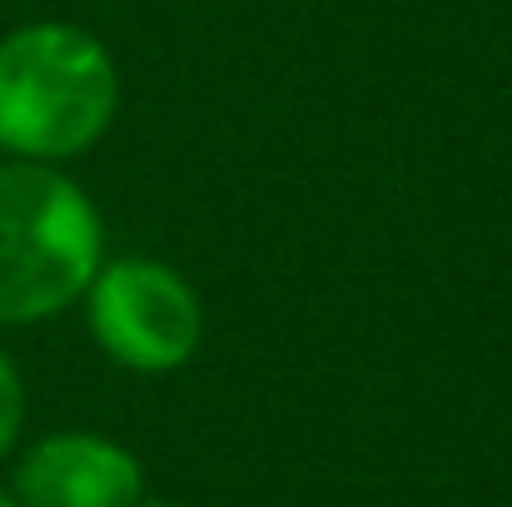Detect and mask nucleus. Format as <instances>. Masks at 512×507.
Segmentation results:
<instances>
[{
    "label": "nucleus",
    "mask_w": 512,
    "mask_h": 507,
    "mask_svg": "<svg viewBox=\"0 0 512 507\" xmlns=\"http://www.w3.org/2000/svg\"><path fill=\"white\" fill-rule=\"evenodd\" d=\"M20 428H25V378H20L15 358L0 348V458L15 453Z\"/></svg>",
    "instance_id": "5"
},
{
    "label": "nucleus",
    "mask_w": 512,
    "mask_h": 507,
    "mask_svg": "<svg viewBox=\"0 0 512 507\" xmlns=\"http://www.w3.org/2000/svg\"><path fill=\"white\" fill-rule=\"evenodd\" d=\"M0 507H20L15 503V493H10V483H0Z\"/></svg>",
    "instance_id": "6"
},
{
    "label": "nucleus",
    "mask_w": 512,
    "mask_h": 507,
    "mask_svg": "<svg viewBox=\"0 0 512 507\" xmlns=\"http://www.w3.org/2000/svg\"><path fill=\"white\" fill-rule=\"evenodd\" d=\"M85 314L100 353L130 373H174L204 343V304L194 284L160 259H105L85 289Z\"/></svg>",
    "instance_id": "3"
},
{
    "label": "nucleus",
    "mask_w": 512,
    "mask_h": 507,
    "mask_svg": "<svg viewBox=\"0 0 512 507\" xmlns=\"http://www.w3.org/2000/svg\"><path fill=\"white\" fill-rule=\"evenodd\" d=\"M105 264V219L60 165L0 160V329L60 319Z\"/></svg>",
    "instance_id": "2"
},
{
    "label": "nucleus",
    "mask_w": 512,
    "mask_h": 507,
    "mask_svg": "<svg viewBox=\"0 0 512 507\" xmlns=\"http://www.w3.org/2000/svg\"><path fill=\"white\" fill-rule=\"evenodd\" d=\"M10 493L20 507H140L145 463L105 433L65 428L15 458Z\"/></svg>",
    "instance_id": "4"
},
{
    "label": "nucleus",
    "mask_w": 512,
    "mask_h": 507,
    "mask_svg": "<svg viewBox=\"0 0 512 507\" xmlns=\"http://www.w3.org/2000/svg\"><path fill=\"white\" fill-rule=\"evenodd\" d=\"M120 110L110 45L75 20H30L0 35V155L60 165L105 140Z\"/></svg>",
    "instance_id": "1"
},
{
    "label": "nucleus",
    "mask_w": 512,
    "mask_h": 507,
    "mask_svg": "<svg viewBox=\"0 0 512 507\" xmlns=\"http://www.w3.org/2000/svg\"><path fill=\"white\" fill-rule=\"evenodd\" d=\"M140 507H170V503H140Z\"/></svg>",
    "instance_id": "7"
}]
</instances>
